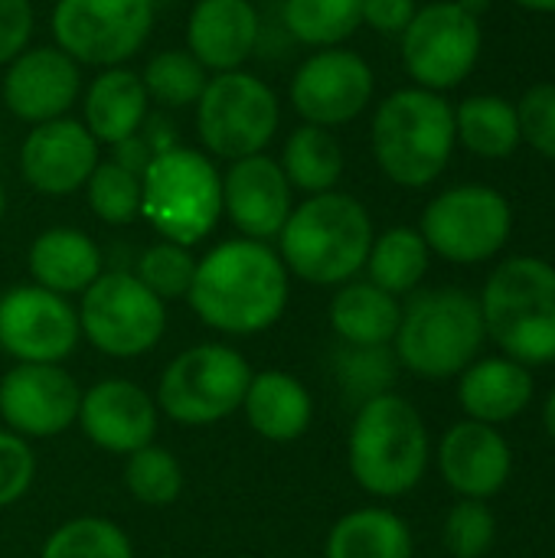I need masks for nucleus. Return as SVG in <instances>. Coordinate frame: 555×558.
Masks as SVG:
<instances>
[{"instance_id": "nucleus-1", "label": "nucleus", "mask_w": 555, "mask_h": 558, "mask_svg": "<svg viewBox=\"0 0 555 558\" xmlns=\"http://www.w3.org/2000/svg\"><path fill=\"white\" fill-rule=\"evenodd\" d=\"M291 275L272 242L226 239L196 258L190 284L193 314L219 333L252 337L281 320L288 311Z\"/></svg>"}, {"instance_id": "nucleus-2", "label": "nucleus", "mask_w": 555, "mask_h": 558, "mask_svg": "<svg viewBox=\"0 0 555 558\" xmlns=\"http://www.w3.org/2000/svg\"><path fill=\"white\" fill-rule=\"evenodd\" d=\"M455 150V101H448V95L402 85L376 101L370 118V154L393 186L429 190L442 180Z\"/></svg>"}, {"instance_id": "nucleus-3", "label": "nucleus", "mask_w": 555, "mask_h": 558, "mask_svg": "<svg viewBox=\"0 0 555 558\" xmlns=\"http://www.w3.org/2000/svg\"><path fill=\"white\" fill-rule=\"evenodd\" d=\"M376 226L370 209L343 190L304 196L278 232V255L291 278L340 288L366 268Z\"/></svg>"}, {"instance_id": "nucleus-4", "label": "nucleus", "mask_w": 555, "mask_h": 558, "mask_svg": "<svg viewBox=\"0 0 555 558\" xmlns=\"http://www.w3.org/2000/svg\"><path fill=\"white\" fill-rule=\"evenodd\" d=\"M347 461L357 487L370 497L399 500L412 494L432 464V438L422 412L399 392L363 402L350 425Z\"/></svg>"}, {"instance_id": "nucleus-5", "label": "nucleus", "mask_w": 555, "mask_h": 558, "mask_svg": "<svg viewBox=\"0 0 555 558\" xmlns=\"http://www.w3.org/2000/svg\"><path fill=\"white\" fill-rule=\"evenodd\" d=\"M487 340L510 360L536 369L555 363V265L540 255H510L487 275L481 294Z\"/></svg>"}, {"instance_id": "nucleus-6", "label": "nucleus", "mask_w": 555, "mask_h": 558, "mask_svg": "<svg viewBox=\"0 0 555 558\" xmlns=\"http://www.w3.org/2000/svg\"><path fill=\"white\" fill-rule=\"evenodd\" d=\"M487 330L478 294L445 284L409 294L393 353L406 373L425 383H448L481 356Z\"/></svg>"}, {"instance_id": "nucleus-7", "label": "nucleus", "mask_w": 555, "mask_h": 558, "mask_svg": "<svg viewBox=\"0 0 555 558\" xmlns=\"http://www.w3.org/2000/svg\"><path fill=\"white\" fill-rule=\"evenodd\" d=\"M141 219L167 242L200 245L222 219V170L200 147L177 144L141 177Z\"/></svg>"}, {"instance_id": "nucleus-8", "label": "nucleus", "mask_w": 555, "mask_h": 558, "mask_svg": "<svg viewBox=\"0 0 555 558\" xmlns=\"http://www.w3.org/2000/svg\"><path fill=\"white\" fill-rule=\"evenodd\" d=\"M193 128L200 150L213 160H242L268 154L281 128L278 92L249 69L209 75L200 101L193 105Z\"/></svg>"}, {"instance_id": "nucleus-9", "label": "nucleus", "mask_w": 555, "mask_h": 558, "mask_svg": "<svg viewBox=\"0 0 555 558\" xmlns=\"http://www.w3.org/2000/svg\"><path fill=\"white\" fill-rule=\"evenodd\" d=\"M514 203L487 183H455L435 193L419 219V232L435 258L448 265L494 262L514 235Z\"/></svg>"}, {"instance_id": "nucleus-10", "label": "nucleus", "mask_w": 555, "mask_h": 558, "mask_svg": "<svg viewBox=\"0 0 555 558\" xmlns=\"http://www.w3.org/2000/svg\"><path fill=\"white\" fill-rule=\"evenodd\" d=\"M484 56V20L464 13L455 0L419 3L399 36V59L409 85L448 95L464 85Z\"/></svg>"}, {"instance_id": "nucleus-11", "label": "nucleus", "mask_w": 555, "mask_h": 558, "mask_svg": "<svg viewBox=\"0 0 555 558\" xmlns=\"http://www.w3.org/2000/svg\"><path fill=\"white\" fill-rule=\"evenodd\" d=\"M154 0H56L49 13L52 46L82 69L128 65L154 36Z\"/></svg>"}, {"instance_id": "nucleus-12", "label": "nucleus", "mask_w": 555, "mask_h": 558, "mask_svg": "<svg viewBox=\"0 0 555 558\" xmlns=\"http://www.w3.org/2000/svg\"><path fill=\"white\" fill-rule=\"evenodd\" d=\"M252 383L249 360L229 343H200L170 360L157 383V409L177 425H213L242 409Z\"/></svg>"}, {"instance_id": "nucleus-13", "label": "nucleus", "mask_w": 555, "mask_h": 558, "mask_svg": "<svg viewBox=\"0 0 555 558\" xmlns=\"http://www.w3.org/2000/svg\"><path fill=\"white\" fill-rule=\"evenodd\" d=\"M82 337L111 360L150 353L167 330V304L134 271H101L79 304Z\"/></svg>"}, {"instance_id": "nucleus-14", "label": "nucleus", "mask_w": 555, "mask_h": 558, "mask_svg": "<svg viewBox=\"0 0 555 558\" xmlns=\"http://www.w3.org/2000/svg\"><path fill=\"white\" fill-rule=\"evenodd\" d=\"M288 101L301 124L337 131L370 111L376 101V72L370 59L350 46L314 49L291 72Z\"/></svg>"}, {"instance_id": "nucleus-15", "label": "nucleus", "mask_w": 555, "mask_h": 558, "mask_svg": "<svg viewBox=\"0 0 555 558\" xmlns=\"http://www.w3.org/2000/svg\"><path fill=\"white\" fill-rule=\"evenodd\" d=\"M82 340L79 307L39 284L0 294V350L16 363H62Z\"/></svg>"}, {"instance_id": "nucleus-16", "label": "nucleus", "mask_w": 555, "mask_h": 558, "mask_svg": "<svg viewBox=\"0 0 555 558\" xmlns=\"http://www.w3.org/2000/svg\"><path fill=\"white\" fill-rule=\"evenodd\" d=\"M0 72V101L26 128L65 118L85 88L82 65L52 43H29Z\"/></svg>"}, {"instance_id": "nucleus-17", "label": "nucleus", "mask_w": 555, "mask_h": 558, "mask_svg": "<svg viewBox=\"0 0 555 558\" xmlns=\"http://www.w3.org/2000/svg\"><path fill=\"white\" fill-rule=\"evenodd\" d=\"M79 405L82 389L62 363H16L0 379V418L26 441L69 432L79 422Z\"/></svg>"}, {"instance_id": "nucleus-18", "label": "nucleus", "mask_w": 555, "mask_h": 558, "mask_svg": "<svg viewBox=\"0 0 555 558\" xmlns=\"http://www.w3.org/2000/svg\"><path fill=\"white\" fill-rule=\"evenodd\" d=\"M98 163H101V144L72 114L46 124H33L20 141V154H16L23 183L39 196H72L85 190Z\"/></svg>"}, {"instance_id": "nucleus-19", "label": "nucleus", "mask_w": 555, "mask_h": 558, "mask_svg": "<svg viewBox=\"0 0 555 558\" xmlns=\"http://www.w3.org/2000/svg\"><path fill=\"white\" fill-rule=\"evenodd\" d=\"M442 481L458 500H494L514 477V448L494 425L461 418L455 422L435 451Z\"/></svg>"}, {"instance_id": "nucleus-20", "label": "nucleus", "mask_w": 555, "mask_h": 558, "mask_svg": "<svg viewBox=\"0 0 555 558\" xmlns=\"http://www.w3.org/2000/svg\"><path fill=\"white\" fill-rule=\"evenodd\" d=\"M294 209V190L272 154L232 160L222 173V216L242 239L275 242Z\"/></svg>"}, {"instance_id": "nucleus-21", "label": "nucleus", "mask_w": 555, "mask_h": 558, "mask_svg": "<svg viewBox=\"0 0 555 558\" xmlns=\"http://www.w3.org/2000/svg\"><path fill=\"white\" fill-rule=\"evenodd\" d=\"M157 402L128 379H101L82 392L79 422L85 438L108 454H134L154 445Z\"/></svg>"}, {"instance_id": "nucleus-22", "label": "nucleus", "mask_w": 555, "mask_h": 558, "mask_svg": "<svg viewBox=\"0 0 555 558\" xmlns=\"http://www.w3.org/2000/svg\"><path fill=\"white\" fill-rule=\"evenodd\" d=\"M265 20L255 0H196L186 13V49L209 75L245 69Z\"/></svg>"}, {"instance_id": "nucleus-23", "label": "nucleus", "mask_w": 555, "mask_h": 558, "mask_svg": "<svg viewBox=\"0 0 555 558\" xmlns=\"http://www.w3.org/2000/svg\"><path fill=\"white\" fill-rule=\"evenodd\" d=\"M536 399V376L530 366L491 353L478 356L461 376H458V405L464 418L484 422V425H510L520 418Z\"/></svg>"}, {"instance_id": "nucleus-24", "label": "nucleus", "mask_w": 555, "mask_h": 558, "mask_svg": "<svg viewBox=\"0 0 555 558\" xmlns=\"http://www.w3.org/2000/svg\"><path fill=\"white\" fill-rule=\"evenodd\" d=\"M79 105H82L79 121L101 147H118L121 141L134 137L154 108L141 82V72L131 65L98 69L85 82Z\"/></svg>"}, {"instance_id": "nucleus-25", "label": "nucleus", "mask_w": 555, "mask_h": 558, "mask_svg": "<svg viewBox=\"0 0 555 558\" xmlns=\"http://www.w3.org/2000/svg\"><path fill=\"white\" fill-rule=\"evenodd\" d=\"M26 265H29L33 284L56 291L62 298L85 294L95 284V278L105 271L98 242L75 226L43 229L26 252Z\"/></svg>"}, {"instance_id": "nucleus-26", "label": "nucleus", "mask_w": 555, "mask_h": 558, "mask_svg": "<svg viewBox=\"0 0 555 558\" xmlns=\"http://www.w3.org/2000/svg\"><path fill=\"white\" fill-rule=\"evenodd\" d=\"M242 412L252 425V432L265 441H298L307 435L314 422V399L304 389L301 379L281 369L252 373V383L242 399Z\"/></svg>"}, {"instance_id": "nucleus-27", "label": "nucleus", "mask_w": 555, "mask_h": 558, "mask_svg": "<svg viewBox=\"0 0 555 558\" xmlns=\"http://www.w3.org/2000/svg\"><path fill=\"white\" fill-rule=\"evenodd\" d=\"M330 327L343 347H393L402 304L373 281H347L337 288L327 307Z\"/></svg>"}, {"instance_id": "nucleus-28", "label": "nucleus", "mask_w": 555, "mask_h": 558, "mask_svg": "<svg viewBox=\"0 0 555 558\" xmlns=\"http://www.w3.org/2000/svg\"><path fill=\"white\" fill-rule=\"evenodd\" d=\"M455 137L478 160H507L523 147L517 101L500 92H474L455 105Z\"/></svg>"}, {"instance_id": "nucleus-29", "label": "nucleus", "mask_w": 555, "mask_h": 558, "mask_svg": "<svg viewBox=\"0 0 555 558\" xmlns=\"http://www.w3.org/2000/svg\"><path fill=\"white\" fill-rule=\"evenodd\" d=\"M415 539L409 523L386 507H360L343 513L330 533L324 558H412Z\"/></svg>"}, {"instance_id": "nucleus-30", "label": "nucleus", "mask_w": 555, "mask_h": 558, "mask_svg": "<svg viewBox=\"0 0 555 558\" xmlns=\"http://www.w3.org/2000/svg\"><path fill=\"white\" fill-rule=\"evenodd\" d=\"M275 160L285 170L291 190L304 196L340 190V180L347 170V154H343V144L337 141V131H327L317 124L291 128Z\"/></svg>"}, {"instance_id": "nucleus-31", "label": "nucleus", "mask_w": 555, "mask_h": 558, "mask_svg": "<svg viewBox=\"0 0 555 558\" xmlns=\"http://www.w3.org/2000/svg\"><path fill=\"white\" fill-rule=\"evenodd\" d=\"M432 248L425 245L419 226H389L376 232L366 255V281L393 298H409L422 288L432 268Z\"/></svg>"}, {"instance_id": "nucleus-32", "label": "nucleus", "mask_w": 555, "mask_h": 558, "mask_svg": "<svg viewBox=\"0 0 555 558\" xmlns=\"http://www.w3.org/2000/svg\"><path fill=\"white\" fill-rule=\"evenodd\" d=\"M363 0H278V26L298 46L334 49L347 46L363 26Z\"/></svg>"}, {"instance_id": "nucleus-33", "label": "nucleus", "mask_w": 555, "mask_h": 558, "mask_svg": "<svg viewBox=\"0 0 555 558\" xmlns=\"http://www.w3.org/2000/svg\"><path fill=\"white\" fill-rule=\"evenodd\" d=\"M141 82L147 88L150 105H157L160 111H183L200 101L209 72L186 46H170L147 56L141 69Z\"/></svg>"}, {"instance_id": "nucleus-34", "label": "nucleus", "mask_w": 555, "mask_h": 558, "mask_svg": "<svg viewBox=\"0 0 555 558\" xmlns=\"http://www.w3.org/2000/svg\"><path fill=\"white\" fill-rule=\"evenodd\" d=\"M39 558H134V546L118 523L79 517L49 533Z\"/></svg>"}, {"instance_id": "nucleus-35", "label": "nucleus", "mask_w": 555, "mask_h": 558, "mask_svg": "<svg viewBox=\"0 0 555 558\" xmlns=\"http://www.w3.org/2000/svg\"><path fill=\"white\" fill-rule=\"evenodd\" d=\"M399 360L393 347H340L337 356V383L340 392L360 409L363 402L396 392L399 379Z\"/></svg>"}, {"instance_id": "nucleus-36", "label": "nucleus", "mask_w": 555, "mask_h": 558, "mask_svg": "<svg viewBox=\"0 0 555 558\" xmlns=\"http://www.w3.org/2000/svg\"><path fill=\"white\" fill-rule=\"evenodd\" d=\"M88 209L105 226H131L141 219V177L118 160H101L85 183Z\"/></svg>"}, {"instance_id": "nucleus-37", "label": "nucleus", "mask_w": 555, "mask_h": 558, "mask_svg": "<svg viewBox=\"0 0 555 558\" xmlns=\"http://www.w3.org/2000/svg\"><path fill=\"white\" fill-rule=\"evenodd\" d=\"M124 487L144 507H170L183 494V468L173 451L147 445L124 461Z\"/></svg>"}, {"instance_id": "nucleus-38", "label": "nucleus", "mask_w": 555, "mask_h": 558, "mask_svg": "<svg viewBox=\"0 0 555 558\" xmlns=\"http://www.w3.org/2000/svg\"><path fill=\"white\" fill-rule=\"evenodd\" d=\"M134 275L164 304L167 301H183L190 294L193 275H196V258H193V252L186 245H177V242L160 239V242L147 245L137 255Z\"/></svg>"}, {"instance_id": "nucleus-39", "label": "nucleus", "mask_w": 555, "mask_h": 558, "mask_svg": "<svg viewBox=\"0 0 555 558\" xmlns=\"http://www.w3.org/2000/svg\"><path fill=\"white\" fill-rule=\"evenodd\" d=\"M442 543L451 558H484L497 543V517L484 500H458L445 523Z\"/></svg>"}, {"instance_id": "nucleus-40", "label": "nucleus", "mask_w": 555, "mask_h": 558, "mask_svg": "<svg viewBox=\"0 0 555 558\" xmlns=\"http://www.w3.org/2000/svg\"><path fill=\"white\" fill-rule=\"evenodd\" d=\"M517 118L523 147L555 160V82H533L517 98Z\"/></svg>"}, {"instance_id": "nucleus-41", "label": "nucleus", "mask_w": 555, "mask_h": 558, "mask_svg": "<svg viewBox=\"0 0 555 558\" xmlns=\"http://www.w3.org/2000/svg\"><path fill=\"white\" fill-rule=\"evenodd\" d=\"M36 477V454L26 438L0 428V510L26 497Z\"/></svg>"}, {"instance_id": "nucleus-42", "label": "nucleus", "mask_w": 555, "mask_h": 558, "mask_svg": "<svg viewBox=\"0 0 555 558\" xmlns=\"http://www.w3.org/2000/svg\"><path fill=\"white\" fill-rule=\"evenodd\" d=\"M36 33V13L29 0H0V69L16 59Z\"/></svg>"}, {"instance_id": "nucleus-43", "label": "nucleus", "mask_w": 555, "mask_h": 558, "mask_svg": "<svg viewBox=\"0 0 555 558\" xmlns=\"http://www.w3.org/2000/svg\"><path fill=\"white\" fill-rule=\"evenodd\" d=\"M363 26H370L379 36H402V29L412 23L419 0H363Z\"/></svg>"}, {"instance_id": "nucleus-44", "label": "nucleus", "mask_w": 555, "mask_h": 558, "mask_svg": "<svg viewBox=\"0 0 555 558\" xmlns=\"http://www.w3.org/2000/svg\"><path fill=\"white\" fill-rule=\"evenodd\" d=\"M510 3L536 16H555V0H510Z\"/></svg>"}, {"instance_id": "nucleus-45", "label": "nucleus", "mask_w": 555, "mask_h": 558, "mask_svg": "<svg viewBox=\"0 0 555 558\" xmlns=\"http://www.w3.org/2000/svg\"><path fill=\"white\" fill-rule=\"evenodd\" d=\"M543 428H546L550 441H553V445H555V386H553V389H550L546 402H543Z\"/></svg>"}, {"instance_id": "nucleus-46", "label": "nucleus", "mask_w": 555, "mask_h": 558, "mask_svg": "<svg viewBox=\"0 0 555 558\" xmlns=\"http://www.w3.org/2000/svg\"><path fill=\"white\" fill-rule=\"evenodd\" d=\"M464 13H471V16H478V20H484V13L494 7V0H455Z\"/></svg>"}, {"instance_id": "nucleus-47", "label": "nucleus", "mask_w": 555, "mask_h": 558, "mask_svg": "<svg viewBox=\"0 0 555 558\" xmlns=\"http://www.w3.org/2000/svg\"><path fill=\"white\" fill-rule=\"evenodd\" d=\"M3 213H7V190H3V183H0V219H3Z\"/></svg>"}, {"instance_id": "nucleus-48", "label": "nucleus", "mask_w": 555, "mask_h": 558, "mask_svg": "<svg viewBox=\"0 0 555 558\" xmlns=\"http://www.w3.org/2000/svg\"><path fill=\"white\" fill-rule=\"evenodd\" d=\"M154 3H157V7H160V3H170V0H154Z\"/></svg>"}, {"instance_id": "nucleus-49", "label": "nucleus", "mask_w": 555, "mask_h": 558, "mask_svg": "<svg viewBox=\"0 0 555 558\" xmlns=\"http://www.w3.org/2000/svg\"><path fill=\"white\" fill-rule=\"evenodd\" d=\"M255 3H258V0H255ZM265 3H278V0H265Z\"/></svg>"}]
</instances>
